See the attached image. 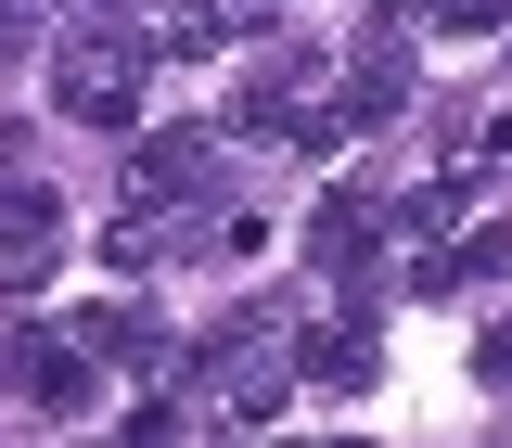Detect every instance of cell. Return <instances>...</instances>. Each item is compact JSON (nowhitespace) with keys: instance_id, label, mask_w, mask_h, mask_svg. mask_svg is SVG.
I'll return each mask as SVG.
<instances>
[{"instance_id":"6da1fadb","label":"cell","mask_w":512,"mask_h":448,"mask_svg":"<svg viewBox=\"0 0 512 448\" xmlns=\"http://www.w3.org/2000/svg\"><path fill=\"white\" fill-rule=\"evenodd\" d=\"M0 372L26 384L52 423H77V410H90V372H77V346H64V333H13V346H0Z\"/></svg>"},{"instance_id":"7a4b0ae2","label":"cell","mask_w":512,"mask_h":448,"mask_svg":"<svg viewBox=\"0 0 512 448\" xmlns=\"http://www.w3.org/2000/svg\"><path fill=\"white\" fill-rule=\"evenodd\" d=\"M52 103L64 116H90V128H128V52H64V77H52Z\"/></svg>"},{"instance_id":"3957f363","label":"cell","mask_w":512,"mask_h":448,"mask_svg":"<svg viewBox=\"0 0 512 448\" xmlns=\"http://www.w3.org/2000/svg\"><path fill=\"white\" fill-rule=\"evenodd\" d=\"M128 192H141V205H154V192H167V205H180V192H205V141H192V128L128 141Z\"/></svg>"},{"instance_id":"277c9868","label":"cell","mask_w":512,"mask_h":448,"mask_svg":"<svg viewBox=\"0 0 512 448\" xmlns=\"http://www.w3.org/2000/svg\"><path fill=\"white\" fill-rule=\"evenodd\" d=\"M372 372H384L372 320H320V333H308V384H333V397H359Z\"/></svg>"},{"instance_id":"5b68a950","label":"cell","mask_w":512,"mask_h":448,"mask_svg":"<svg viewBox=\"0 0 512 448\" xmlns=\"http://www.w3.org/2000/svg\"><path fill=\"white\" fill-rule=\"evenodd\" d=\"M77 333H90V346H116V359H154V346H167V333H154L141 308H90Z\"/></svg>"},{"instance_id":"8992f818","label":"cell","mask_w":512,"mask_h":448,"mask_svg":"<svg viewBox=\"0 0 512 448\" xmlns=\"http://www.w3.org/2000/svg\"><path fill=\"white\" fill-rule=\"evenodd\" d=\"M320 256H333V269H346V256H372V218H359V205H346V192H333V205H320V231H308Z\"/></svg>"},{"instance_id":"52a82bcc","label":"cell","mask_w":512,"mask_h":448,"mask_svg":"<svg viewBox=\"0 0 512 448\" xmlns=\"http://www.w3.org/2000/svg\"><path fill=\"white\" fill-rule=\"evenodd\" d=\"M487 384H512V320H500V333H487Z\"/></svg>"},{"instance_id":"ba28073f","label":"cell","mask_w":512,"mask_h":448,"mask_svg":"<svg viewBox=\"0 0 512 448\" xmlns=\"http://www.w3.org/2000/svg\"><path fill=\"white\" fill-rule=\"evenodd\" d=\"M0 52H13V0H0Z\"/></svg>"},{"instance_id":"9c48e42d","label":"cell","mask_w":512,"mask_h":448,"mask_svg":"<svg viewBox=\"0 0 512 448\" xmlns=\"http://www.w3.org/2000/svg\"><path fill=\"white\" fill-rule=\"evenodd\" d=\"M77 13H90V0H77Z\"/></svg>"}]
</instances>
